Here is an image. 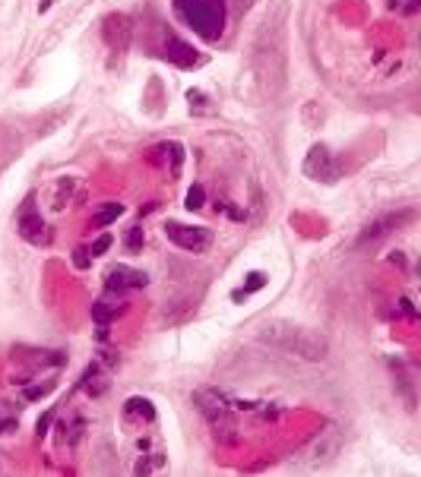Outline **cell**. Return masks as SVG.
Returning <instances> with one entry per match:
<instances>
[{
	"instance_id": "1",
	"label": "cell",
	"mask_w": 421,
	"mask_h": 477,
	"mask_svg": "<svg viewBox=\"0 0 421 477\" xmlns=\"http://www.w3.org/2000/svg\"><path fill=\"white\" fill-rule=\"evenodd\" d=\"M260 338L269 344H279L291 354L304 360H323L326 351H330V341L314 332V329H304V326H295V323H285V319H272V323H263L260 326Z\"/></svg>"
},
{
	"instance_id": "2",
	"label": "cell",
	"mask_w": 421,
	"mask_h": 477,
	"mask_svg": "<svg viewBox=\"0 0 421 477\" xmlns=\"http://www.w3.org/2000/svg\"><path fill=\"white\" fill-rule=\"evenodd\" d=\"M177 10L190 25H196L203 38H216L225 22V10L222 0H177Z\"/></svg>"
},
{
	"instance_id": "3",
	"label": "cell",
	"mask_w": 421,
	"mask_h": 477,
	"mask_svg": "<svg viewBox=\"0 0 421 477\" xmlns=\"http://www.w3.org/2000/svg\"><path fill=\"white\" fill-rule=\"evenodd\" d=\"M165 237L174 240V244L184 247V250H193V253H200V250L209 247V231L206 228H184V224H177V221L165 224Z\"/></svg>"
},
{
	"instance_id": "4",
	"label": "cell",
	"mask_w": 421,
	"mask_h": 477,
	"mask_svg": "<svg viewBox=\"0 0 421 477\" xmlns=\"http://www.w3.org/2000/svg\"><path fill=\"white\" fill-rule=\"evenodd\" d=\"M108 278V288L111 291H124V288H146V275L143 272H133V269H127V266H117V269H111V272L105 275Z\"/></svg>"
},
{
	"instance_id": "5",
	"label": "cell",
	"mask_w": 421,
	"mask_h": 477,
	"mask_svg": "<svg viewBox=\"0 0 421 477\" xmlns=\"http://www.w3.org/2000/svg\"><path fill=\"white\" fill-rule=\"evenodd\" d=\"M412 215L409 212H402V215H386V218H380V221H374V224H367L364 228V234H361V244H367V240H377V237H383L386 231H393L396 224H402V221H409Z\"/></svg>"
},
{
	"instance_id": "6",
	"label": "cell",
	"mask_w": 421,
	"mask_h": 477,
	"mask_svg": "<svg viewBox=\"0 0 421 477\" xmlns=\"http://www.w3.org/2000/svg\"><path fill=\"white\" fill-rule=\"evenodd\" d=\"M16 427H19V411H16L13 405H3L0 402V433H13Z\"/></svg>"
},
{
	"instance_id": "7",
	"label": "cell",
	"mask_w": 421,
	"mask_h": 477,
	"mask_svg": "<svg viewBox=\"0 0 421 477\" xmlns=\"http://www.w3.org/2000/svg\"><path fill=\"white\" fill-rule=\"evenodd\" d=\"M19 231H22V237L25 240H38V234L35 231H41V218L35 212H22V218H19Z\"/></svg>"
},
{
	"instance_id": "8",
	"label": "cell",
	"mask_w": 421,
	"mask_h": 477,
	"mask_svg": "<svg viewBox=\"0 0 421 477\" xmlns=\"http://www.w3.org/2000/svg\"><path fill=\"white\" fill-rule=\"evenodd\" d=\"M120 212H124V205H120V203H108V209H101L92 221H95V224H111L114 218H120Z\"/></svg>"
},
{
	"instance_id": "9",
	"label": "cell",
	"mask_w": 421,
	"mask_h": 477,
	"mask_svg": "<svg viewBox=\"0 0 421 477\" xmlns=\"http://www.w3.org/2000/svg\"><path fill=\"white\" fill-rule=\"evenodd\" d=\"M92 316H95L98 323H108V319H114V316H117V310H114V307H108V303H98V307H92Z\"/></svg>"
},
{
	"instance_id": "10",
	"label": "cell",
	"mask_w": 421,
	"mask_h": 477,
	"mask_svg": "<svg viewBox=\"0 0 421 477\" xmlns=\"http://www.w3.org/2000/svg\"><path fill=\"white\" fill-rule=\"evenodd\" d=\"M263 281H266V275H263V272H251V275H247V288H244V294L260 291V288H263Z\"/></svg>"
},
{
	"instance_id": "11",
	"label": "cell",
	"mask_w": 421,
	"mask_h": 477,
	"mask_svg": "<svg viewBox=\"0 0 421 477\" xmlns=\"http://www.w3.org/2000/svg\"><path fill=\"white\" fill-rule=\"evenodd\" d=\"M200 205H203V187H193L187 193V209H200Z\"/></svg>"
},
{
	"instance_id": "12",
	"label": "cell",
	"mask_w": 421,
	"mask_h": 477,
	"mask_svg": "<svg viewBox=\"0 0 421 477\" xmlns=\"http://www.w3.org/2000/svg\"><path fill=\"white\" fill-rule=\"evenodd\" d=\"M127 247H130V250H140V247H143V231H140V228H130V234H127Z\"/></svg>"
},
{
	"instance_id": "13",
	"label": "cell",
	"mask_w": 421,
	"mask_h": 477,
	"mask_svg": "<svg viewBox=\"0 0 421 477\" xmlns=\"http://www.w3.org/2000/svg\"><path fill=\"white\" fill-rule=\"evenodd\" d=\"M111 247V237H108V234H105V237H98L95 240V244H92V256H101V253H105V250Z\"/></svg>"
},
{
	"instance_id": "14",
	"label": "cell",
	"mask_w": 421,
	"mask_h": 477,
	"mask_svg": "<svg viewBox=\"0 0 421 477\" xmlns=\"http://www.w3.org/2000/svg\"><path fill=\"white\" fill-rule=\"evenodd\" d=\"M402 313H406V316H415V310H412V300H409V297H402Z\"/></svg>"
},
{
	"instance_id": "15",
	"label": "cell",
	"mask_w": 421,
	"mask_h": 477,
	"mask_svg": "<svg viewBox=\"0 0 421 477\" xmlns=\"http://www.w3.org/2000/svg\"><path fill=\"white\" fill-rule=\"evenodd\" d=\"M38 6H41V10H48V6H51V0H41V3H38Z\"/></svg>"
}]
</instances>
